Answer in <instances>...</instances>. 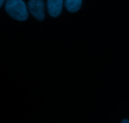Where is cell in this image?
<instances>
[{"label":"cell","instance_id":"6da1fadb","mask_svg":"<svg viewBox=\"0 0 129 123\" xmlns=\"http://www.w3.org/2000/svg\"><path fill=\"white\" fill-rule=\"evenodd\" d=\"M5 10L10 16L18 21H25L28 16L27 8L23 0H7Z\"/></svg>","mask_w":129,"mask_h":123},{"label":"cell","instance_id":"7a4b0ae2","mask_svg":"<svg viewBox=\"0 0 129 123\" xmlns=\"http://www.w3.org/2000/svg\"><path fill=\"white\" fill-rule=\"evenodd\" d=\"M28 9L34 18L39 21H42L45 18V6L43 0H30Z\"/></svg>","mask_w":129,"mask_h":123},{"label":"cell","instance_id":"3957f363","mask_svg":"<svg viewBox=\"0 0 129 123\" xmlns=\"http://www.w3.org/2000/svg\"><path fill=\"white\" fill-rule=\"evenodd\" d=\"M63 0H47V10L49 15L52 17H57L61 13Z\"/></svg>","mask_w":129,"mask_h":123},{"label":"cell","instance_id":"277c9868","mask_svg":"<svg viewBox=\"0 0 129 123\" xmlns=\"http://www.w3.org/2000/svg\"><path fill=\"white\" fill-rule=\"evenodd\" d=\"M82 1L83 0H65L66 8L70 12H76L81 7Z\"/></svg>","mask_w":129,"mask_h":123},{"label":"cell","instance_id":"5b68a950","mask_svg":"<svg viewBox=\"0 0 129 123\" xmlns=\"http://www.w3.org/2000/svg\"><path fill=\"white\" fill-rule=\"evenodd\" d=\"M5 0H0V8L2 6V5H3V3H5Z\"/></svg>","mask_w":129,"mask_h":123},{"label":"cell","instance_id":"8992f818","mask_svg":"<svg viewBox=\"0 0 129 123\" xmlns=\"http://www.w3.org/2000/svg\"><path fill=\"white\" fill-rule=\"evenodd\" d=\"M121 123H129V121L127 119H123Z\"/></svg>","mask_w":129,"mask_h":123}]
</instances>
